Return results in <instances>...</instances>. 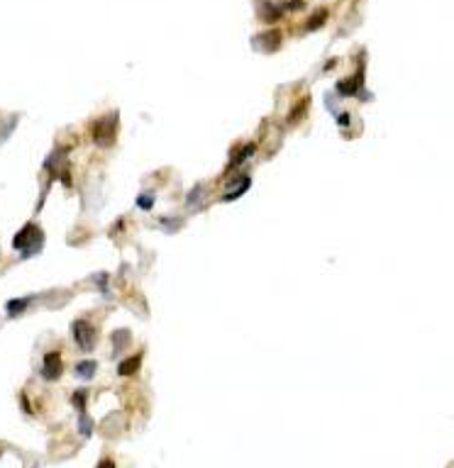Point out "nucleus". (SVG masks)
I'll return each mask as SVG.
<instances>
[{
  "mask_svg": "<svg viewBox=\"0 0 454 468\" xmlns=\"http://www.w3.org/2000/svg\"><path fill=\"white\" fill-rule=\"evenodd\" d=\"M61 371H64V366H61V356H59L57 351H49V354L44 356L42 378H47V381H57V378L61 376Z\"/></svg>",
  "mask_w": 454,
  "mask_h": 468,
  "instance_id": "3",
  "label": "nucleus"
},
{
  "mask_svg": "<svg viewBox=\"0 0 454 468\" xmlns=\"http://www.w3.org/2000/svg\"><path fill=\"white\" fill-rule=\"evenodd\" d=\"M42 229L39 227H34V224H27V227H22L20 229V234L15 237V249H22V259H27V256H34L39 249H42Z\"/></svg>",
  "mask_w": 454,
  "mask_h": 468,
  "instance_id": "1",
  "label": "nucleus"
},
{
  "mask_svg": "<svg viewBox=\"0 0 454 468\" xmlns=\"http://www.w3.org/2000/svg\"><path fill=\"white\" fill-rule=\"evenodd\" d=\"M73 339H76V344H78L81 349L91 351L93 344H95V332H93V327H91L88 322L78 320V322H73Z\"/></svg>",
  "mask_w": 454,
  "mask_h": 468,
  "instance_id": "2",
  "label": "nucleus"
},
{
  "mask_svg": "<svg viewBox=\"0 0 454 468\" xmlns=\"http://www.w3.org/2000/svg\"><path fill=\"white\" fill-rule=\"evenodd\" d=\"M95 368H98V366H95L93 361H83V363L76 366V376H78V378H93Z\"/></svg>",
  "mask_w": 454,
  "mask_h": 468,
  "instance_id": "6",
  "label": "nucleus"
},
{
  "mask_svg": "<svg viewBox=\"0 0 454 468\" xmlns=\"http://www.w3.org/2000/svg\"><path fill=\"white\" fill-rule=\"evenodd\" d=\"M139 363H142V356L137 354V356H132V358L122 361V363L118 366V373H120V376H132V373L139 368Z\"/></svg>",
  "mask_w": 454,
  "mask_h": 468,
  "instance_id": "4",
  "label": "nucleus"
},
{
  "mask_svg": "<svg viewBox=\"0 0 454 468\" xmlns=\"http://www.w3.org/2000/svg\"><path fill=\"white\" fill-rule=\"evenodd\" d=\"M30 303H32V298H15V300H10V303H7V315H10V317H17Z\"/></svg>",
  "mask_w": 454,
  "mask_h": 468,
  "instance_id": "5",
  "label": "nucleus"
},
{
  "mask_svg": "<svg viewBox=\"0 0 454 468\" xmlns=\"http://www.w3.org/2000/svg\"><path fill=\"white\" fill-rule=\"evenodd\" d=\"M98 468H115V466H113V461H100Z\"/></svg>",
  "mask_w": 454,
  "mask_h": 468,
  "instance_id": "13",
  "label": "nucleus"
},
{
  "mask_svg": "<svg viewBox=\"0 0 454 468\" xmlns=\"http://www.w3.org/2000/svg\"><path fill=\"white\" fill-rule=\"evenodd\" d=\"M337 88H339V93L349 95V93H354V90H357V81H349V83H339Z\"/></svg>",
  "mask_w": 454,
  "mask_h": 468,
  "instance_id": "8",
  "label": "nucleus"
},
{
  "mask_svg": "<svg viewBox=\"0 0 454 468\" xmlns=\"http://www.w3.org/2000/svg\"><path fill=\"white\" fill-rule=\"evenodd\" d=\"M323 20H325V12H318V15H315V17H313V22H310V25H308V27H310V29H315V27H318V25H323Z\"/></svg>",
  "mask_w": 454,
  "mask_h": 468,
  "instance_id": "11",
  "label": "nucleus"
},
{
  "mask_svg": "<svg viewBox=\"0 0 454 468\" xmlns=\"http://www.w3.org/2000/svg\"><path fill=\"white\" fill-rule=\"evenodd\" d=\"M73 405H76L78 410H83V407H86V390H78V393L73 395Z\"/></svg>",
  "mask_w": 454,
  "mask_h": 468,
  "instance_id": "9",
  "label": "nucleus"
},
{
  "mask_svg": "<svg viewBox=\"0 0 454 468\" xmlns=\"http://www.w3.org/2000/svg\"><path fill=\"white\" fill-rule=\"evenodd\" d=\"M151 202H154V198H139L137 205H139V207H151Z\"/></svg>",
  "mask_w": 454,
  "mask_h": 468,
  "instance_id": "12",
  "label": "nucleus"
},
{
  "mask_svg": "<svg viewBox=\"0 0 454 468\" xmlns=\"http://www.w3.org/2000/svg\"><path fill=\"white\" fill-rule=\"evenodd\" d=\"M91 427H93V424H91V419H88V417H81V434H86V437H88V434L93 432Z\"/></svg>",
  "mask_w": 454,
  "mask_h": 468,
  "instance_id": "10",
  "label": "nucleus"
},
{
  "mask_svg": "<svg viewBox=\"0 0 454 468\" xmlns=\"http://www.w3.org/2000/svg\"><path fill=\"white\" fill-rule=\"evenodd\" d=\"M337 120H339V122H342V125H347V122H349V115H339V117H337Z\"/></svg>",
  "mask_w": 454,
  "mask_h": 468,
  "instance_id": "14",
  "label": "nucleus"
},
{
  "mask_svg": "<svg viewBox=\"0 0 454 468\" xmlns=\"http://www.w3.org/2000/svg\"><path fill=\"white\" fill-rule=\"evenodd\" d=\"M247 188H249V178H244L240 188H235L232 193H227V195H225V200H235V198H240V195H242V193H244Z\"/></svg>",
  "mask_w": 454,
  "mask_h": 468,
  "instance_id": "7",
  "label": "nucleus"
}]
</instances>
